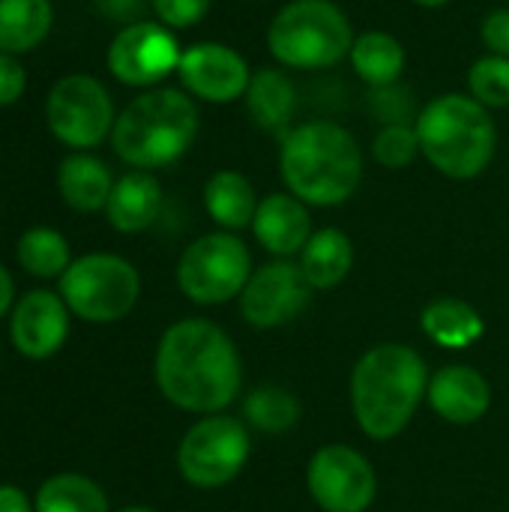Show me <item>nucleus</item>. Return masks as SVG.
<instances>
[{
  "mask_svg": "<svg viewBox=\"0 0 509 512\" xmlns=\"http://www.w3.org/2000/svg\"><path fill=\"white\" fill-rule=\"evenodd\" d=\"M156 384L159 393L183 411L219 414L243 387L237 345L207 318L177 321L159 339Z\"/></svg>",
  "mask_w": 509,
  "mask_h": 512,
  "instance_id": "nucleus-1",
  "label": "nucleus"
},
{
  "mask_svg": "<svg viewBox=\"0 0 509 512\" xmlns=\"http://www.w3.org/2000/svg\"><path fill=\"white\" fill-rule=\"evenodd\" d=\"M426 399L441 420L453 426H471L486 417L492 405V387L474 366L453 363L435 372Z\"/></svg>",
  "mask_w": 509,
  "mask_h": 512,
  "instance_id": "nucleus-17",
  "label": "nucleus"
},
{
  "mask_svg": "<svg viewBox=\"0 0 509 512\" xmlns=\"http://www.w3.org/2000/svg\"><path fill=\"white\" fill-rule=\"evenodd\" d=\"M204 210L222 231L237 234L243 228H252L258 210V195L252 180L234 168L216 171L204 183Z\"/></svg>",
  "mask_w": 509,
  "mask_h": 512,
  "instance_id": "nucleus-20",
  "label": "nucleus"
},
{
  "mask_svg": "<svg viewBox=\"0 0 509 512\" xmlns=\"http://www.w3.org/2000/svg\"><path fill=\"white\" fill-rule=\"evenodd\" d=\"M195 99L177 87H153L135 96L114 120L111 147L135 171L174 165L198 138Z\"/></svg>",
  "mask_w": 509,
  "mask_h": 512,
  "instance_id": "nucleus-4",
  "label": "nucleus"
},
{
  "mask_svg": "<svg viewBox=\"0 0 509 512\" xmlns=\"http://www.w3.org/2000/svg\"><path fill=\"white\" fill-rule=\"evenodd\" d=\"M423 159L450 180L480 177L498 150V126L471 93H441L414 117Z\"/></svg>",
  "mask_w": 509,
  "mask_h": 512,
  "instance_id": "nucleus-5",
  "label": "nucleus"
},
{
  "mask_svg": "<svg viewBox=\"0 0 509 512\" xmlns=\"http://www.w3.org/2000/svg\"><path fill=\"white\" fill-rule=\"evenodd\" d=\"M480 36H483V45H486L489 54L509 57V6L492 9V12L483 18Z\"/></svg>",
  "mask_w": 509,
  "mask_h": 512,
  "instance_id": "nucleus-32",
  "label": "nucleus"
},
{
  "mask_svg": "<svg viewBox=\"0 0 509 512\" xmlns=\"http://www.w3.org/2000/svg\"><path fill=\"white\" fill-rule=\"evenodd\" d=\"M348 60H351L354 75L363 84H369L372 90H381V87L399 84V78L405 75V66H408V51L393 33L366 30L354 39Z\"/></svg>",
  "mask_w": 509,
  "mask_h": 512,
  "instance_id": "nucleus-21",
  "label": "nucleus"
},
{
  "mask_svg": "<svg viewBox=\"0 0 509 512\" xmlns=\"http://www.w3.org/2000/svg\"><path fill=\"white\" fill-rule=\"evenodd\" d=\"M27 87V75H24V66L15 60V54H3L0 51V108L12 105L21 99Z\"/></svg>",
  "mask_w": 509,
  "mask_h": 512,
  "instance_id": "nucleus-33",
  "label": "nucleus"
},
{
  "mask_svg": "<svg viewBox=\"0 0 509 512\" xmlns=\"http://www.w3.org/2000/svg\"><path fill=\"white\" fill-rule=\"evenodd\" d=\"M18 264L39 279H54L69 270V243L60 231L36 225L21 234L18 240Z\"/></svg>",
  "mask_w": 509,
  "mask_h": 512,
  "instance_id": "nucleus-28",
  "label": "nucleus"
},
{
  "mask_svg": "<svg viewBox=\"0 0 509 512\" xmlns=\"http://www.w3.org/2000/svg\"><path fill=\"white\" fill-rule=\"evenodd\" d=\"M0 512H36L18 486H0Z\"/></svg>",
  "mask_w": 509,
  "mask_h": 512,
  "instance_id": "nucleus-34",
  "label": "nucleus"
},
{
  "mask_svg": "<svg viewBox=\"0 0 509 512\" xmlns=\"http://www.w3.org/2000/svg\"><path fill=\"white\" fill-rule=\"evenodd\" d=\"M54 21L51 0H0V51L24 54L36 48Z\"/></svg>",
  "mask_w": 509,
  "mask_h": 512,
  "instance_id": "nucleus-25",
  "label": "nucleus"
},
{
  "mask_svg": "<svg viewBox=\"0 0 509 512\" xmlns=\"http://www.w3.org/2000/svg\"><path fill=\"white\" fill-rule=\"evenodd\" d=\"M372 156L378 165L390 171H402L414 165L417 156H423L414 123H384L372 138Z\"/></svg>",
  "mask_w": 509,
  "mask_h": 512,
  "instance_id": "nucleus-30",
  "label": "nucleus"
},
{
  "mask_svg": "<svg viewBox=\"0 0 509 512\" xmlns=\"http://www.w3.org/2000/svg\"><path fill=\"white\" fill-rule=\"evenodd\" d=\"M141 294L138 270L108 252H93L69 264L60 276V297L78 318L90 324H111L126 318Z\"/></svg>",
  "mask_w": 509,
  "mask_h": 512,
  "instance_id": "nucleus-7",
  "label": "nucleus"
},
{
  "mask_svg": "<svg viewBox=\"0 0 509 512\" xmlns=\"http://www.w3.org/2000/svg\"><path fill=\"white\" fill-rule=\"evenodd\" d=\"M300 402L291 390L285 387H258L243 399V420L264 432V435H282L300 423Z\"/></svg>",
  "mask_w": 509,
  "mask_h": 512,
  "instance_id": "nucleus-26",
  "label": "nucleus"
},
{
  "mask_svg": "<svg viewBox=\"0 0 509 512\" xmlns=\"http://www.w3.org/2000/svg\"><path fill=\"white\" fill-rule=\"evenodd\" d=\"M180 42L162 21H132L108 45V72L126 87H153L180 66Z\"/></svg>",
  "mask_w": 509,
  "mask_h": 512,
  "instance_id": "nucleus-11",
  "label": "nucleus"
},
{
  "mask_svg": "<svg viewBox=\"0 0 509 512\" xmlns=\"http://www.w3.org/2000/svg\"><path fill=\"white\" fill-rule=\"evenodd\" d=\"M45 117L51 135L75 150H90L102 144L117 120L111 93L93 75L60 78L48 93Z\"/></svg>",
  "mask_w": 509,
  "mask_h": 512,
  "instance_id": "nucleus-10",
  "label": "nucleus"
},
{
  "mask_svg": "<svg viewBox=\"0 0 509 512\" xmlns=\"http://www.w3.org/2000/svg\"><path fill=\"white\" fill-rule=\"evenodd\" d=\"M426 360L402 345L387 342L369 348L351 375V408L357 426L372 441H390L402 435L429 393Z\"/></svg>",
  "mask_w": 509,
  "mask_h": 512,
  "instance_id": "nucleus-3",
  "label": "nucleus"
},
{
  "mask_svg": "<svg viewBox=\"0 0 509 512\" xmlns=\"http://www.w3.org/2000/svg\"><path fill=\"white\" fill-rule=\"evenodd\" d=\"M285 189L309 207H339L363 183V150L336 120L294 123L279 144Z\"/></svg>",
  "mask_w": 509,
  "mask_h": 512,
  "instance_id": "nucleus-2",
  "label": "nucleus"
},
{
  "mask_svg": "<svg viewBox=\"0 0 509 512\" xmlns=\"http://www.w3.org/2000/svg\"><path fill=\"white\" fill-rule=\"evenodd\" d=\"M309 294L312 285L306 282L300 261L276 258L252 270L240 294V315L255 330H276L291 324L306 309Z\"/></svg>",
  "mask_w": 509,
  "mask_h": 512,
  "instance_id": "nucleus-13",
  "label": "nucleus"
},
{
  "mask_svg": "<svg viewBox=\"0 0 509 512\" xmlns=\"http://www.w3.org/2000/svg\"><path fill=\"white\" fill-rule=\"evenodd\" d=\"M414 6H423V9H441V6H447V3H453V0H411Z\"/></svg>",
  "mask_w": 509,
  "mask_h": 512,
  "instance_id": "nucleus-36",
  "label": "nucleus"
},
{
  "mask_svg": "<svg viewBox=\"0 0 509 512\" xmlns=\"http://www.w3.org/2000/svg\"><path fill=\"white\" fill-rule=\"evenodd\" d=\"M162 210V186L150 171H129L114 180L111 198L105 204V216L111 228L120 234L147 231Z\"/></svg>",
  "mask_w": 509,
  "mask_h": 512,
  "instance_id": "nucleus-19",
  "label": "nucleus"
},
{
  "mask_svg": "<svg viewBox=\"0 0 509 512\" xmlns=\"http://www.w3.org/2000/svg\"><path fill=\"white\" fill-rule=\"evenodd\" d=\"M507 3H509V0H507Z\"/></svg>",
  "mask_w": 509,
  "mask_h": 512,
  "instance_id": "nucleus-38",
  "label": "nucleus"
},
{
  "mask_svg": "<svg viewBox=\"0 0 509 512\" xmlns=\"http://www.w3.org/2000/svg\"><path fill=\"white\" fill-rule=\"evenodd\" d=\"M57 189H60V198L72 210L96 213V210H105L114 180L102 159L90 153H72L57 168Z\"/></svg>",
  "mask_w": 509,
  "mask_h": 512,
  "instance_id": "nucleus-22",
  "label": "nucleus"
},
{
  "mask_svg": "<svg viewBox=\"0 0 509 512\" xmlns=\"http://www.w3.org/2000/svg\"><path fill=\"white\" fill-rule=\"evenodd\" d=\"M420 324H423V333L444 348H471L486 333L483 315L459 297L432 300L423 309Z\"/></svg>",
  "mask_w": 509,
  "mask_h": 512,
  "instance_id": "nucleus-24",
  "label": "nucleus"
},
{
  "mask_svg": "<svg viewBox=\"0 0 509 512\" xmlns=\"http://www.w3.org/2000/svg\"><path fill=\"white\" fill-rule=\"evenodd\" d=\"M306 486L324 512H366L375 501L378 477L369 459L354 447L327 444L312 456Z\"/></svg>",
  "mask_w": 509,
  "mask_h": 512,
  "instance_id": "nucleus-12",
  "label": "nucleus"
},
{
  "mask_svg": "<svg viewBox=\"0 0 509 512\" xmlns=\"http://www.w3.org/2000/svg\"><path fill=\"white\" fill-rule=\"evenodd\" d=\"M9 336L24 357L45 360L57 354L69 336V306L51 291H30L12 309Z\"/></svg>",
  "mask_w": 509,
  "mask_h": 512,
  "instance_id": "nucleus-15",
  "label": "nucleus"
},
{
  "mask_svg": "<svg viewBox=\"0 0 509 512\" xmlns=\"http://www.w3.org/2000/svg\"><path fill=\"white\" fill-rule=\"evenodd\" d=\"M177 78L192 99L210 105H231L246 96L252 81L249 60L225 42H195L183 48Z\"/></svg>",
  "mask_w": 509,
  "mask_h": 512,
  "instance_id": "nucleus-14",
  "label": "nucleus"
},
{
  "mask_svg": "<svg viewBox=\"0 0 509 512\" xmlns=\"http://www.w3.org/2000/svg\"><path fill=\"white\" fill-rule=\"evenodd\" d=\"M12 297H15V288H12V276L9 270L0 264V318L12 309Z\"/></svg>",
  "mask_w": 509,
  "mask_h": 512,
  "instance_id": "nucleus-35",
  "label": "nucleus"
},
{
  "mask_svg": "<svg viewBox=\"0 0 509 512\" xmlns=\"http://www.w3.org/2000/svg\"><path fill=\"white\" fill-rule=\"evenodd\" d=\"M249 429L237 417L207 414L198 420L177 447V468L195 489H222L249 462Z\"/></svg>",
  "mask_w": 509,
  "mask_h": 512,
  "instance_id": "nucleus-9",
  "label": "nucleus"
},
{
  "mask_svg": "<svg viewBox=\"0 0 509 512\" xmlns=\"http://www.w3.org/2000/svg\"><path fill=\"white\" fill-rule=\"evenodd\" d=\"M117 512H156V510H150V507H123V510H117Z\"/></svg>",
  "mask_w": 509,
  "mask_h": 512,
  "instance_id": "nucleus-37",
  "label": "nucleus"
},
{
  "mask_svg": "<svg viewBox=\"0 0 509 512\" xmlns=\"http://www.w3.org/2000/svg\"><path fill=\"white\" fill-rule=\"evenodd\" d=\"M252 234L276 258L300 255L309 237L315 234L309 204H303L291 192H273L261 198L252 219Z\"/></svg>",
  "mask_w": 509,
  "mask_h": 512,
  "instance_id": "nucleus-16",
  "label": "nucleus"
},
{
  "mask_svg": "<svg viewBox=\"0 0 509 512\" xmlns=\"http://www.w3.org/2000/svg\"><path fill=\"white\" fill-rule=\"evenodd\" d=\"M468 93L489 111L509 108V57H477L468 69Z\"/></svg>",
  "mask_w": 509,
  "mask_h": 512,
  "instance_id": "nucleus-29",
  "label": "nucleus"
},
{
  "mask_svg": "<svg viewBox=\"0 0 509 512\" xmlns=\"http://www.w3.org/2000/svg\"><path fill=\"white\" fill-rule=\"evenodd\" d=\"M354 267V243L339 228H318L300 252V270L312 291H330L348 279Z\"/></svg>",
  "mask_w": 509,
  "mask_h": 512,
  "instance_id": "nucleus-23",
  "label": "nucleus"
},
{
  "mask_svg": "<svg viewBox=\"0 0 509 512\" xmlns=\"http://www.w3.org/2000/svg\"><path fill=\"white\" fill-rule=\"evenodd\" d=\"M354 39L348 12L333 0H288L267 24V51L282 69H330Z\"/></svg>",
  "mask_w": 509,
  "mask_h": 512,
  "instance_id": "nucleus-6",
  "label": "nucleus"
},
{
  "mask_svg": "<svg viewBox=\"0 0 509 512\" xmlns=\"http://www.w3.org/2000/svg\"><path fill=\"white\" fill-rule=\"evenodd\" d=\"M246 111L252 123L264 132H273L285 138V132L294 126L297 114V87L291 75L282 66H264L252 72V81L246 87Z\"/></svg>",
  "mask_w": 509,
  "mask_h": 512,
  "instance_id": "nucleus-18",
  "label": "nucleus"
},
{
  "mask_svg": "<svg viewBox=\"0 0 509 512\" xmlns=\"http://www.w3.org/2000/svg\"><path fill=\"white\" fill-rule=\"evenodd\" d=\"M252 276L249 246L231 231H213L189 243L177 261L180 291L201 306H219L243 294Z\"/></svg>",
  "mask_w": 509,
  "mask_h": 512,
  "instance_id": "nucleus-8",
  "label": "nucleus"
},
{
  "mask_svg": "<svg viewBox=\"0 0 509 512\" xmlns=\"http://www.w3.org/2000/svg\"><path fill=\"white\" fill-rule=\"evenodd\" d=\"M213 0H153L156 18L171 30H189L210 12Z\"/></svg>",
  "mask_w": 509,
  "mask_h": 512,
  "instance_id": "nucleus-31",
  "label": "nucleus"
},
{
  "mask_svg": "<svg viewBox=\"0 0 509 512\" xmlns=\"http://www.w3.org/2000/svg\"><path fill=\"white\" fill-rule=\"evenodd\" d=\"M36 512H108L102 489L81 474H57L36 492Z\"/></svg>",
  "mask_w": 509,
  "mask_h": 512,
  "instance_id": "nucleus-27",
  "label": "nucleus"
}]
</instances>
